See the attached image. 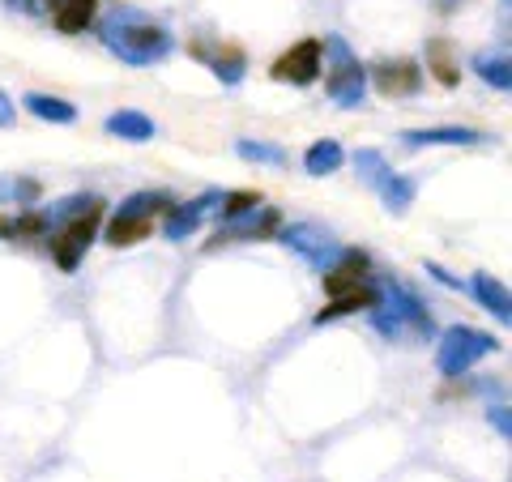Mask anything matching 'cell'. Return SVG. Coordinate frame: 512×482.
<instances>
[{
  "mask_svg": "<svg viewBox=\"0 0 512 482\" xmlns=\"http://www.w3.org/2000/svg\"><path fill=\"white\" fill-rule=\"evenodd\" d=\"M99 39L111 56H120L124 64H133V69H146V64H158V60H167L171 56V47H175V35L163 26V22H154L150 13H141V9H111L103 26H99Z\"/></svg>",
  "mask_w": 512,
  "mask_h": 482,
  "instance_id": "obj_1",
  "label": "cell"
},
{
  "mask_svg": "<svg viewBox=\"0 0 512 482\" xmlns=\"http://www.w3.org/2000/svg\"><path fill=\"white\" fill-rule=\"evenodd\" d=\"M99 218H103V197H90L82 210H73L69 218H56L47 222V248H52L56 265L64 273H73L77 265H82L86 248L94 244V235H99Z\"/></svg>",
  "mask_w": 512,
  "mask_h": 482,
  "instance_id": "obj_2",
  "label": "cell"
},
{
  "mask_svg": "<svg viewBox=\"0 0 512 482\" xmlns=\"http://www.w3.org/2000/svg\"><path fill=\"white\" fill-rule=\"evenodd\" d=\"M367 316H372L376 333H384L389 342H402L406 333H419V337H431V333H436V325H431L427 308L406 291L402 282H384V286H380L376 308L367 312Z\"/></svg>",
  "mask_w": 512,
  "mask_h": 482,
  "instance_id": "obj_3",
  "label": "cell"
},
{
  "mask_svg": "<svg viewBox=\"0 0 512 482\" xmlns=\"http://www.w3.org/2000/svg\"><path fill=\"white\" fill-rule=\"evenodd\" d=\"M495 350H500V342H495L491 333H483V329H470V325H453V329H444V333H440V346H436V367H440V376L457 380V376H466L478 359L495 355Z\"/></svg>",
  "mask_w": 512,
  "mask_h": 482,
  "instance_id": "obj_4",
  "label": "cell"
},
{
  "mask_svg": "<svg viewBox=\"0 0 512 482\" xmlns=\"http://www.w3.org/2000/svg\"><path fill=\"white\" fill-rule=\"evenodd\" d=\"M320 47L333 56L329 64V77H325V90L329 99L338 107H363V94H367V69L359 64V56L346 47L342 35H325L320 39Z\"/></svg>",
  "mask_w": 512,
  "mask_h": 482,
  "instance_id": "obj_5",
  "label": "cell"
},
{
  "mask_svg": "<svg viewBox=\"0 0 512 482\" xmlns=\"http://www.w3.org/2000/svg\"><path fill=\"white\" fill-rule=\"evenodd\" d=\"M278 239L320 273L333 269L338 265V256H342V244L325 227H316V222H291V227H278Z\"/></svg>",
  "mask_w": 512,
  "mask_h": 482,
  "instance_id": "obj_6",
  "label": "cell"
},
{
  "mask_svg": "<svg viewBox=\"0 0 512 482\" xmlns=\"http://www.w3.org/2000/svg\"><path fill=\"white\" fill-rule=\"evenodd\" d=\"M282 227V218L274 205H256V210H244V214H235V218H222V227L214 235V244H252V239H269V235H278Z\"/></svg>",
  "mask_w": 512,
  "mask_h": 482,
  "instance_id": "obj_7",
  "label": "cell"
},
{
  "mask_svg": "<svg viewBox=\"0 0 512 482\" xmlns=\"http://www.w3.org/2000/svg\"><path fill=\"white\" fill-rule=\"evenodd\" d=\"M320 69H325V47H320V39H303L295 43L291 52H282L274 60V82H291V86H312Z\"/></svg>",
  "mask_w": 512,
  "mask_h": 482,
  "instance_id": "obj_8",
  "label": "cell"
},
{
  "mask_svg": "<svg viewBox=\"0 0 512 482\" xmlns=\"http://www.w3.org/2000/svg\"><path fill=\"white\" fill-rule=\"evenodd\" d=\"M214 205H222V188H210V192H201L197 201L171 205V210H167V222H163V235L171 239V244H184V239H192V235L201 231V218L210 214Z\"/></svg>",
  "mask_w": 512,
  "mask_h": 482,
  "instance_id": "obj_9",
  "label": "cell"
},
{
  "mask_svg": "<svg viewBox=\"0 0 512 482\" xmlns=\"http://www.w3.org/2000/svg\"><path fill=\"white\" fill-rule=\"evenodd\" d=\"M372 82L384 99H410L423 90V69L414 60H380L372 69Z\"/></svg>",
  "mask_w": 512,
  "mask_h": 482,
  "instance_id": "obj_10",
  "label": "cell"
},
{
  "mask_svg": "<svg viewBox=\"0 0 512 482\" xmlns=\"http://www.w3.org/2000/svg\"><path fill=\"white\" fill-rule=\"evenodd\" d=\"M483 133L478 128H461V124H440V128H406L402 146L423 150V146H483Z\"/></svg>",
  "mask_w": 512,
  "mask_h": 482,
  "instance_id": "obj_11",
  "label": "cell"
},
{
  "mask_svg": "<svg viewBox=\"0 0 512 482\" xmlns=\"http://www.w3.org/2000/svg\"><path fill=\"white\" fill-rule=\"evenodd\" d=\"M43 9L52 13L60 35H82L94 18V0H43Z\"/></svg>",
  "mask_w": 512,
  "mask_h": 482,
  "instance_id": "obj_12",
  "label": "cell"
},
{
  "mask_svg": "<svg viewBox=\"0 0 512 482\" xmlns=\"http://www.w3.org/2000/svg\"><path fill=\"white\" fill-rule=\"evenodd\" d=\"M376 299H380V286L363 282L359 291L338 295V299L329 303V308H320V312H316V325H329V320H338V316H355V312H372V308H376Z\"/></svg>",
  "mask_w": 512,
  "mask_h": 482,
  "instance_id": "obj_13",
  "label": "cell"
},
{
  "mask_svg": "<svg viewBox=\"0 0 512 482\" xmlns=\"http://www.w3.org/2000/svg\"><path fill=\"white\" fill-rule=\"evenodd\" d=\"M470 291L478 295V303L500 320V325H508L512 320V299H508V286L504 282H495L491 273H474V282H470Z\"/></svg>",
  "mask_w": 512,
  "mask_h": 482,
  "instance_id": "obj_14",
  "label": "cell"
},
{
  "mask_svg": "<svg viewBox=\"0 0 512 482\" xmlns=\"http://www.w3.org/2000/svg\"><path fill=\"white\" fill-rule=\"evenodd\" d=\"M107 133L120 137V141H133V146H141V141H154L158 124L150 116H141V111H111L107 116Z\"/></svg>",
  "mask_w": 512,
  "mask_h": 482,
  "instance_id": "obj_15",
  "label": "cell"
},
{
  "mask_svg": "<svg viewBox=\"0 0 512 482\" xmlns=\"http://www.w3.org/2000/svg\"><path fill=\"white\" fill-rule=\"evenodd\" d=\"M150 231H154L150 218H137V214H120L116 210V218L107 222V244L111 248H133V244H141V239H150Z\"/></svg>",
  "mask_w": 512,
  "mask_h": 482,
  "instance_id": "obj_16",
  "label": "cell"
},
{
  "mask_svg": "<svg viewBox=\"0 0 512 482\" xmlns=\"http://www.w3.org/2000/svg\"><path fill=\"white\" fill-rule=\"evenodd\" d=\"M470 69L483 77L487 86L500 90V94L512 90V64H508V52H491V47H487V52H478V56L470 60Z\"/></svg>",
  "mask_w": 512,
  "mask_h": 482,
  "instance_id": "obj_17",
  "label": "cell"
},
{
  "mask_svg": "<svg viewBox=\"0 0 512 482\" xmlns=\"http://www.w3.org/2000/svg\"><path fill=\"white\" fill-rule=\"evenodd\" d=\"M22 107L35 120H47V124H73L77 120V107L69 99H56V94H26Z\"/></svg>",
  "mask_w": 512,
  "mask_h": 482,
  "instance_id": "obj_18",
  "label": "cell"
},
{
  "mask_svg": "<svg viewBox=\"0 0 512 482\" xmlns=\"http://www.w3.org/2000/svg\"><path fill=\"white\" fill-rule=\"evenodd\" d=\"M342 163H346V154L333 137L316 141V146H308V154H303V171L308 175H333V171H342Z\"/></svg>",
  "mask_w": 512,
  "mask_h": 482,
  "instance_id": "obj_19",
  "label": "cell"
},
{
  "mask_svg": "<svg viewBox=\"0 0 512 482\" xmlns=\"http://www.w3.org/2000/svg\"><path fill=\"white\" fill-rule=\"evenodd\" d=\"M235 154L244 163H265V167H286V150L274 146V141H252V137H239L235 141Z\"/></svg>",
  "mask_w": 512,
  "mask_h": 482,
  "instance_id": "obj_20",
  "label": "cell"
},
{
  "mask_svg": "<svg viewBox=\"0 0 512 482\" xmlns=\"http://www.w3.org/2000/svg\"><path fill=\"white\" fill-rule=\"evenodd\" d=\"M376 192L384 197V210H389V214H406L414 205V180H406V175H389V180H384Z\"/></svg>",
  "mask_w": 512,
  "mask_h": 482,
  "instance_id": "obj_21",
  "label": "cell"
},
{
  "mask_svg": "<svg viewBox=\"0 0 512 482\" xmlns=\"http://www.w3.org/2000/svg\"><path fill=\"white\" fill-rule=\"evenodd\" d=\"M210 69H214V77L222 86H239L244 82V52H239V47H222L218 56H210Z\"/></svg>",
  "mask_w": 512,
  "mask_h": 482,
  "instance_id": "obj_22",
  "label": "cell"
},
{
  "mask_svg": "<svg viewBox=\"0 0 512 482\" xmlns=\"http://www.w3.org/2000/svg\"><path fill=\"white\" fill-rule=\"evenodd\" d=\"M427 69H431V77H436L440 86H457V64H453V52H448L444 39L427 43Z\"/></svg>",
  "mask_w": 512,
  "mask_h": 482,
  "instance_id": "obj_23",
  "label": "cell"
},
{
  "mask_svg": "<svg viewBox=\"0 0 512 482\" xmlns=\"http://www.w3.org/2000/svg\"><path fill=\"white\" fill-rule=\"evenodd\" d=\"M355 171H359V180H363L367 188H380V184L393 175V167L384 163L380 150H355Z\"/></svg>",
  "mask_w": 512,
  "mask_h": 482,
  "instance_id": "obj_24",
  "label": "cell"
},
{
  "mask_svg": "<svg viewBox=\"0 0 512 482\" xmlns=\"http://www.w3.org/2000/svg\"><path fill=\"white\" fill-rule=\"evenodd\" d=\"M261 205V192H252V188H244V192H222V218H235V214H244V210H256Z\"/></svg>",
  "mask_w": 512,
  "mask_h": 482,
  "instance_id": "obj_25",
  "label": "cell"
},
{
  "mask_svg": "<svg viewBox=\"0 0 512 482\" xmlns=\"http://www.w3.org/2000/svg\"><path fill=\"white\" fill-rule=\"evenodd\" d=\"M0 192L13 197V201H22V205H30V201L39 197V184L35 180H13V184H0Z\"/></svg>",
  "mask_w": 512,
  "mask_h": 482,
  "instance_id": "obj_26",
  "label": "cell"
},
{
  "mask_svg": "<svg viewBox=\"0 0 512 482\" xmlns=\"http://www.w3.org/2000/svg\"><path fill=\"white\" fill-rule=\"evenodd\" d=\"M487 423H491L495 431H500L504 440H512V419H508V406H504V401H500V406H491V410H487Z\"/></svg>",
  "mask_w": 512,
  "mask_h": 482,
  "instance_id": "obj_27",
  "label": "cell"
},
{
  "mask_svg": "<svg viewBox=\"0 0 512 482\" xmlns=\"http://www.w3.org/2000/svg\"><path fill=\"white\" fill-rule=\"evenodd\" d=\"M427 273H431V278H436L440 286H453V291H461V278H453V273H448V269H440L436 261H427Z\"/></svg>",
  "mask_w": 512,
  "mask_h": 482,
  "instance_id": "obj_28",
  "label": "cell"
},
{
  "mask_svg": "<svg viewBox=\"0 0 512 482\" xmlns=\"http://www.w3.org/2000/svg\"><path fill=\"white\" fill-rule=\"evenodd\" d=\"M13 116H18V107H13V99L5 90H0V128H9L13 124Z\"/></svg>",
  "mask_w": 512,
  "mask_h": 482,
  "instance_id": "obj_29",
  "label": "cell"
},
{
  "mask_svg": "<svg viewBox=\"0 0 512 482\" xmlns=\"http://www.w3.org/2000/svg\"><path fill=\"white\" fill-rule=\"evenodd\" d=\"M13 231H18V218L0 214V239H13Z\"/></svg>",
  "mask_w": 512,
  "mask_h": 482,
  "instance_id": "obj_30",
  "label": "cell"
},
{
  "mask_svg": "<svg viewBox=\"0 0 512 482\" xmlns=\"http://www.w3.org/2000/svg\"><path fill=\"white\" fill-rule=\"evenodd\" d=\"M13 5H22L26 13H39V9H43V0H13Z\"/></svg>",
  "mask_w": 512,
  "mask_h": 482,
  "instance_id": "obj_31",
  "label": "cell"
}]
</instances>
